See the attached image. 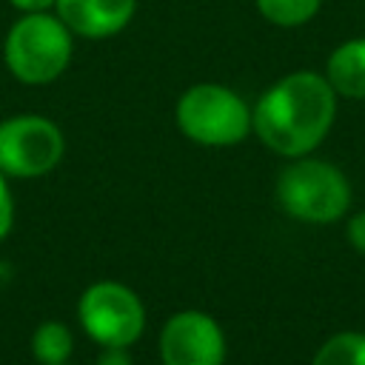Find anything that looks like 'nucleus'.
<instances>
[{
	"label": "nucleus",
	"mask_w": 365,
	"mask_h": 365,
	"mask_svg": "<svg viewBox=\"0 0 365 365\" xmlns=\"http://www.w3.org/2000/svg\"><path fill=\"white\" fill-rule=\"evenodd\" d=\"M325 80L336 97L365 100V37H351L328 54Z\"/></svg>",
	"instance_id": "nucleus-9"
},
{
	"label": "nucleus",
	"mask_w": 365,
	"mask_h": 365,
	"mask_svg": "<svg viewBox=\"0 0 365 365\" xmlns=\"http://www.w3.org/2000/svg\"><path fill=\"white\" fill-rule=\"evenodd\" d=\"M9 3L23 14V11H54L57 0H9Z\"/></svg>",
	"instance_id": "nucleus-16"
},
{
	"label": "nucleus",
	"mask_w": 365,
	"mask_h": 365,
	"mask_svg": "<svg viewBox=\"0 0 365 365\" xmlns=\"http://www.w3.org/2000/svg\"><path fill=\"white\" fill-rule=\"evenodd\" d=\"M3 271H9V268H6V265H0V285L9 279V274H3Z\"/></svg>",
	"instance_id": "nucleus-17"
},
{
	"label": "nucleus",
	"mask_w": 365,
	"mask_h": 365,
	"mask_svg": "<svg viewBox=\"0 0 365 365\" xmlns=\"http://www.w3.org/2000/svg\"><path fill=\"white\" fill-rule=\"evenodd\" d=\"M54 14L74 37L106 40L120 34L137 14V0H57Z\"/></svg>",
	"instance_id": "nucleus-8"
},
{
	"label": "nucleus",
	"mask_w": 365,
	"mask_h": 365,
	"mask_svg": "<svg viewBox=\"0 0 365 365\" xmlns=\"http://www.w3.org/2000/svg\"><path fill=\"white\" fill-rule=\"evenodd\" d=\"M345 237H348V242H351L359 254H365V211H359V214H354V217L348 220Z\"/></svg>",
	"instance_id": "nucleus-14"
},
{
	"label": "nucleus",
	"mask_w": 365,
	"mask_h": 365,
	"mask_svg": "<svg viewBox=\"0 0 365 365\" xmlns=\"http://www.w3.org/2000/svg\"><path fill=\"white\" fill-rule=\"evenodd\" d=\"M277 202L302 222H334L351 205L348 177L325 160L294 157L277 177Z\"/></svg>",
	"instance_id": "nucleus-4"
},
{
	"label": "nucleus",
	"mask_w": 365,
	"mask_h": 365,
	"mask_svg": "<svg viewBox=\"0 0 365 365\" xmlns=\"http://www.w3.org/2000/svg\"><path fill=\"white\" fill-rule=\"evenodd\" d=\"M77 314H80L86 334L103 348L106 345L128 348L131 342H137L145 325V311H143L140 297L131 288L120 282H108V279L94 282L83 291Z\"/></svg>",
	"instance_id": "nucleus-6"
},
{
	"label": "nucleus",
	"mask_w": 365,
	"mask_h": 365,
	"mask_svg": "<svg viewBox=\"0 0 365 365\" xmlns=\"http://www.w3.org/2000/svg\"><path fill=\"white\" fill-rule=\"evenodd\" d=\"M74 34L54 11H23L6 31L3 60L26 86L54 83L71 63Z\"/></svg>",
	"instance_id": "nucleus-2"
},
{
	"label": "nucleus",
	"mask_w": 365,
	"mask_h": 365,
	"mask_svg": "<svg viewBox=\"0 0 365 365\" xmlns=\"http://www.w3.org/2000/svg\"><path fill=\"white\" fill-rule=\"evenodd\" d=\"M262 20L279 29H297L317 17L322 0H254Z\"/></svg>",
	"instance_id": "nucleus-11"
},
{
	"label": "nucleus",
	"mask_w": 365,
	"mask_h": 365,
	"mask_svg": "<svg viewBox=\"0 0 365 365\" xmlns=\"http://www.w3.org/2000/svg\"><path fill=\"white\" fill-rule=\"evenodd\" d=\"M66 151L57 123L40 114H14L0 123V171L6 177L48 174Z\"/></svg>",
	"instance_id": "nucleus-5"
},
{
	"label": "nucleus",
	"mask_w": 365,
	"mask_h": 365,
	"mask_svg": "<svg viewBox=\"0 0 365 365\" xmlns=\"http://www.w3.org/2000/svg\"><path fill=\"white\" fill-rule=\"evenodd\" d=\"M97 365H131V356H128V348H120V345H106Z\"/></svg>",
	"instance_id": "nucleus-15"
},
{
	"label": "nucleus",
	"mask_w": 365,
	"mask_h": 365,
	"mask_svg": "<svg viewBox=\"0 0 365 365\" xmlns=\"http://www.w3.org/2000/svg\"><path fill=\"white\" fill-rule=\"evenodd\" d=\"M336 117V91L319 71H291L251 108V131L282 157L311 154Z\"/></svg>",
	"instance_id": "nucleus-1"
},
{
	"label": "nucleus",
	"mask_w": 365,
	"mask_h": 365,
	"mask_svg": "<svg viewBox=\"0 0 365 365\" xmlns=\"http://www.w3.org/2000/svg\"><path fill=\"white\" fill-rule=\"evenodd\" d=\"M160 356L165 365H222L225 334L211 314L180 311L163 325Z\"/></svg>",
	"instance_id": "nucleus-7"
},
{
	"label": "nucleus",
	"mask_w": 365,
	"mask_h": 365,
	"mask_svg": "<svg viewBox=\"0 0 365 365\" xmlns=\"http://www.w3.org/2000/svg\"><path fill=\"white\" fill-rule=\"evenodd\" d=\"M63 365H66V362H63Z\"/></svg>",
	"instance_id": "nucleus-18"
},
{
	"label": "nucleus",
	"mask_w": 365,
	"mask_h": 365,
	"mask_svg": "<svg viewBox=\"0 0 365 365\" xmlns=\"http://www.w3.org/2000/svg\"><path fill=\"white\" fill-rule=\"evenodd\" d=\"M11 220H14V202H11V191H9L6 174L0 171V240L9 234Z\"/></svg>",
	"instance_id": "nucleus-13"
},
{
	"label": "nucleus",
	"mask_w": 365,
	"mask_h": 365,
	"mask_svg": "<svg viewBox=\"0 0 365 365\" xmlns=\"http://www.w3.org/2000/svg\"><path fill=\"white\" fill-rule=\"evenodd\" d=\"M311 365H365V334L342 331L328 336L314 354Z\"/></svg>",
	"instance_id": "nucleus-12"
},
{
	"label": "nucleus",
	"mask_w": 365,
	"mask_h": 365,
	"mask_svg": "<svg viewBox=\"0 0 365 365\" xmlns=\"http://www.w3.org/2000/svg\"><path fill=\"white\" fill-rule=\"evenodd\" d=\"M71 348H74L71 331H68V325H63L57 319L40 322L31 336V351L40 365H63L71 356Z\"/></svg>",
	"instance_id": "nucleus-10"
},
{
	"label": "nucleus",
	"mask_w": 365,
	"mask_h": 365,
	"mask_svg": "<svg viewBox=\"0 0 365 365\" xmlns=\"http://www.w3.org/2000/svg\"><path fill=\"white\" fill-rule=\"evenodd\" d=\"M174 120L191 143L211 148L237 145L251 131L248 103L234 88L220 83H197L185 88L177 100Z\"/></svg>",
	"instance_id": "nucleus-3"
}]
</instances>
